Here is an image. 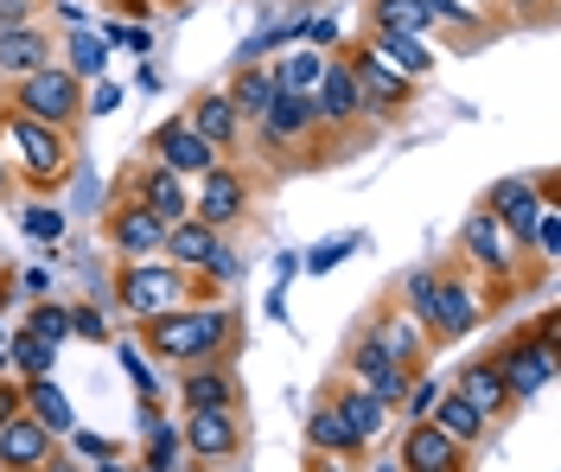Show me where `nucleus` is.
Instances as JSON below:
<instances>
[{"mask_svg":"<svg viewBox=\"0 0 561 472\" xmlns=\"http://www.w3.org/2000/svg\"><path fill=\"white\" fill-rule=\"evenodd\" d=\"M13 110L33 115V122H51V128H70V122L83 115V83H77L65 65H45V71L13 83Z\"/></svg>","mask_w":561,"mask_h":472,"instance_id":"20e7f679","label":"nucleus"},{"mask_svg":"<svg viewBox=\"0 0 561 472\" xmlns=\"http://www.w3.org/2000/svg\"><path fill=\"white\" fill-rule=\"evenodd\" d=\"M192 268H179L173 255H147V262H128L122 275H115V300L135 313V320H153V313H179V307H192Z\"/></svg>","mask_w":561,"mask_h":472,"instance_id":"7ed1b4c3","label":"nucleus"},{"mask_svg":"<svg viewBox=\"0 0 561 472\" xmlns=\"http://www.w3.org/2000/svg\"><path fill=\"white\" fill-rule=\"evenodd\" d=\"M427 422H434L440 435H454L459 447H472V440H479V435H485V428H491L485 415H479L472 402L459 396V390H440V396H434V408H427Z\"/></svg>","mask_w":561,"mask_h":472,"instance_id":"bb28decb","label":"nucleus"},{"mask_svg":"<svg viewBox=\"0 0 561 472\" xmlns=\"http://www.w3.org/2000/svg\"><path fill=\"white\" fill-rule=\"evenodd\" d=\"M0 370H7V352H0Z\"/></svg>","mask_w":561,"mask_h":472,"instance_id":"864d4df0","label":"nucleus"},{"mask_svg":"<svg viewBox=\"0 0 561 472\" xmlns=\"http://www.w3.org/2000/svg\"><path fill=\"white\" fill-rule=\"evenodd\" d=\"M332 408H339V422L357 435V447H370V440L389 428V408L370 396V390H357V383H339V390H332Z\"/></svg>","mask_w":561,"mask_h":472,"instance_id":"5701e85b","label":"nucleus"},{"mask_svg":"<svg viewBox=\"0 0 561 472\" xmlns=\"http://www.w3.org/2000/svg\"><path fill=\"white\" fill-rule=\"evenodd\" d=\"M26 415L45 422L51 435H70V428H77V422H70V396L51 383V377H26Z\"/></svg>","mask_w":561,"mask_h":472,"instance_id":"cd10ccee","label":"nucleus"},{"mask_svg":"<svg viewBox=\"0 0 561 472\" xmlns=\"http://www.w3.org/2000/svg\"><path fill=\"white\" fill-rule=\"evenodd\" d=\"M319 71H325V51H313V45H294V51H280L275 90H280V96H313Z\"/></svg>","mask_w":561,"mask_h":472,"instance_id":"c85d7f7f","label":"nucleus"},{"mask_svg":"<svg viewBox=\"0 0 561 472\" xmlns=\"http://www.w3.org/2000/svg\"><path fill=\"white\" fill-rule=\"evenodd\" d=\"M103 65H108V45L96 33H77V38H70V65H65V71L77 77V83H83V77H103Z\"/></svg>","mask_w":561,"mask_h":472,"instance_id":"72a5a7b5","label":"nucleus"},{"mask_svg":"<svg viewBox=\"0 0 561 472\" xmlns=\"http://www.w3.org/2000/svg\"><path fill=\"white\" fill-rule=\"evenodd\" d=\"M454 390H459V396H466V402H472V408H479L485 422H497V415L511 408V390H504V377L491 370V358L466 364V370H459V383H454Z\"/></svg>","mask_w":561,"mask_h":472,"instance_id":"a878e982","label":"nucleus"},{"mask_svg":"<svg viewBox=\"0 0 561 472\" xmlns=\"http://www.w3.org/2000/svg\"><path fill=\"white\" fill-rule=\"evenodd\" d=\"M549 198H556V180H549V173H542V180H497V185L485 192V211L504 223L517 243H529V230H536V211H542Z\"/></svg>","mask_w":561,"mask_h":472,"instance_id":"0eeeda50","label":"nucleus"},{"mask_svg":"<svg viewBox=\"0 0 561 472\" xmlns=\"http://www.w3.org/2000/svg\"><path fill=\"white\" fill-rule=\"evenodd\" d=\"M115 110H122V83L96 77V83H90V96H83V115H115Z\"/></svg>","mask_w":561,"mask_h":472,"instance_id":"79ce46f5","label":"nucleus"},{"mask_svg":"<svg viewBox=\"0 0 561 472\" xmlns=\"http://www.w3.org/2000/svg\"><path fill=\"white\" fill-rule=\"evenodd\" d=\"M370 51L383 58L389 71H402L409 83H421V77L434 71V51H427L421 33H383V26H370Z\"/></svg>","mask_w":561,"mask_h":472,"instance_id":"4be33fe9","label":"nucleus"},{"mask_svg":"<svg viewBox=\"0 0 561 472\" xmlns=\"http://www.w3.org/2000/svg\"><path fill=\"white\" fill-rule=\"evenodd\" d=\"M237 338H243L237 307H179V313L140 320V345H147L153 358L179 364V370H185V364H230Z\"/></svg>","mask_w":561,"mask_h":472,"instance_id":"f257e3e1","label":"nucleus"},{"mask_svg":"<svg viewBox=\"0 0 561 472\" xmlns=\"http://www.w3.org/2000/svg\"><path fill=\"white\" fill-rule=\"evenodd\" d=\"M472 326H479V288L459 281V275H440V288H434L427 313H421V332L440 338V345H454V338H466Z\"/></svg>","mask_w":561,"mask_h":472,"instance_id":"6e6552de","label":"nucleus"},{"mask_svg":"<svg viewBox=\"0 0 561 472\" xmlns=\"http://www.w3.org/2000/svg\"><path fill=\"white\" fill-rule=\"evenodd\" d=\"M307 440H313L319 453H357V435L339 422V408H332V402H319L313 415H307Z\"/></svg>","mask_w":561,"mask_h":472,"instance_id":"7c9ffc66","label":"nucleus"},{"mask_svg":"<svg viewBox=\"0 0 561 472\" xmlns=\"http://www.w3.org/2000/svg\"><path fill=\"white\" fill-rule=\"evenodd\" d=\"M351 77H357V96H364V110H377V115H402V110H409V96H415V83H409L402 71H389L370 45L351 58Z\"/></svg>","mask_w":561,"mask_h":472,"instance_id":"f8f14e48","label":"nucleus"},{"mask_svg":"<svg viewBox=\"0 0 561 472\" xmlns=\"http://www.w3.org/2000/svg\"><path fill=\"white\" fill-rule=\"evenodd\" d=\"M529 237H536L542 262H556V255H561V205H556V198H549V205L536 211V230H529Z\"/></svg>","mask_w":561,"mask_h":472,"instance_id":"c9c22d12","label":"nucleus"},{"mask_svg":"<svg viewBox=\"0 0 561 472\" xmlns=\"http://www.w3.org/2000/svg\"><path fill=\"white\" fill-rule=\"evenodd\" d=\"M70 440H77V453H83V460H96L103 472H122V467H108V460H115V447H108L103 435H77V428H70Z\"/></svg>","mask_w":561,"mask_h":472,"instance_id":"37998d69","label":"nucleus"},{"mask_svg":"<svg viewBox=\"0 0 561 472\" xmlns=\"http://www.w3.org/2000/svg\"><path fill=\"white\" fill-rule=\"evenodd\" d=\"M0 198H7V147H0Z\"/></svg>","mask_w":561,"mask_h":472,"instance_id":"8fccbe9b","label":"nucleus"},{"mask_svg":"<svg viewBox=\"0 0 561 472\" xmlns=\"http://www.w3.org/2000/svg\"><path fill=\"white\" fill-rule=\"evenodd\" d=\"M13 415H26V390H7V383H0V428H7Z\"/></svg>","mask_w":561,"mask_h":472,"instance_id":"de8ad7c7","label":"nucleus"},{"mask_svg":"<svg viewBox=\"0 0 561 472\" xmlns=\"http://www.w3.org/2000/svg\"><path fill=\"white\" fill-rule=\"evenodd\" d=\"M0 147H13L20 153V173L38 185V192H51V185L70 180V166H77V147H70V128H51V122H33V115L7 110L0 115Z\"/></svg>","mask_w":561,"mask_h":472,"instance_id":"f03ea898","label":"nucleus"},{"mask_svg":"<svg viewBox=\"0 0 561 472\" xmlns=\"http://www.w3.org/2000/svg\"><path fill=\"white\" fill-rule=\"evenodd\" d=\"M33 20V0H0V33L7 26H26Z\"/></svg>","mask_w":561,"mask_h":472,"instance_id":"49530a36","label":"nucleus"},{"mask_svg":"<svg viewBox=\"0 0 561 472\" xmlns=\"http://www.w3.org/2000/svg\"><path fill=\"white\" fill-rule=\"evenodd\" d=\"M51 358H58L51 338H38V332H13V364H20L26 377H51Z\"/></svg>","mask_w":561,"mask_h":472,"instance_id":"473e14b6","label":"nucleus"},{"mask_svg":"<svg viewBox=\"0 0 561 472\" xmlns=\"http://www.w3.org/2000/svg\"><path fill=\"white\" fill-rule=\"evenodd\" d=\"M45 472H83V467H70V460H58V467H45Z\"/></svg>","mask_w":561,"mask_h":472,"instance_id":"603ef678","label":"nucleus"},{"mask_svg":"<svg viewBox=\"0 0 561 472\" xmlns=\"http://www.w3.org/2000/svg\"><path fill=\"white\" fill-rule=\"evenodd\" d=\"M434 288H440V268H415L409 281H402V300H409V313H427V300H434Z\"/></svg>","mask_w":561,"mask_h":472,"instance_id":"ea45409f","label":"nucleus"},{"mask_svg":"<svg viewBox=\"0 0 561 472\" xmlns=\"http://www.w3.org/2000/svg\"><path fill=\"white\" fill-rule=\"evenodd\" d=\"M307 472H364V467H357L351 453H319V460H313Z\"/></svg>","mask_w":561,"mask_h":472,"instance_id":"09e8293b","label":"nucleus"},{"mask_svg":"<svg viewBox=\"0 0 561 472\" xmlns=\"http://www.w3.org/2000/svg\"><path fill=\"white\" fill-rule=\"evenodd\" d=\"M434 396H440V383H427V377H415V383H409V396L396 402V408H402L409 422H427V408H434Z\"/></svg>","mask_w":561,"mask_h":472,"instance_id":"a19ab883","label":"nucleus"},{"mask_svg":"<svg viewBox=\"0 0 561 472\" xmlns=\"http://www.w3.org/2000/svg\"><path fill=\"white\" fill-rule=\"evenodd\" d=\"M167 255H173L179 268H217L224 281L237 275V255L224 243V230H210V223H198V218L167 223Z\"/></svg>","mask_w":561,"mask_h":472,"instance_id":"1a4fd4ad","label":"nucleus"},{"mask_svg":"<svg viewBox=\"0 0 561 472\" xmlns=\"http://www.w3.org/2000/svg\"><path fill=\"white\" fill-rule=\"evenodd\" d=\"M396 467L402 472H466V447H459L454 435H440L434 422H409Z\"/></svg>","mask_w":561,"mask_h":472,"instance_id":"ddd939ff","label":"nucleus"},{"mask_svg":"<svg viewBox=\"0 0 561 472\" xmlns=\"http://www.w3.org/2000/svg\"><path fill=\"white\" fill-rule=\"evenodd\" d=\"M0 467L7 472H45L51 467V428L33 415H13L0 428Z\"/></svg>","mask_w":561,"mask_h":472,"instance_id":"f3484780","label":"nucleus"},{"mask_svg":"<svg viewBox=\"0 0 561 472\" xmlns=\"http://www.w3.org/2000/svg\"><path fill=\"white\" fill-rule=\"evenodd\" d=\"M70 332H83V338H108V326H103L96 307H77V313H70Z\"/></svg>","mask_w":561,"mask_h":472,"instance_id":"a18cd8bd","label":"nucleus"},{"mask_svg":"<svg viewBox=\"0 0 561 472\" xmlns=\"http://www.w3.org/2000/svg\"><path fill=\"white\" fill-rule=\"evenodd\" d=\"M135 205H147L160 223H179L185 211H192V198H185V185H179V173H167L160 160L153 166H140L135 173Z\"/></svg>","mask_w":561,"mask_h":472,"instance_id":"aec40b11","label":"nucleus"},{"mask_svg":"<svg viewBox=\"0 0 561 472\" xmlns=\"http://www.w3.org/2000/svg\"><path fill=\"white\" fill-rule=\"evenodd\" d=\"M147 147H153V160H160L167 173H210V166H217V147H210L205 135H192L185 115L160 122V128L147 135Z\"/></svg>","mask_w":561,"mask_h":472,"instance_id":"9b49d317","label":"nucleus"},{"mask_svg":"<svg viewBox=\"0 0 561 472\" xmlns=\"http://www.w3.org/2000/svg\"><path fill=\"white\" fill-rule=\"evenodd\" d=\"M275 96H280L275 71H255V65H243V71H237V83H230V103H237V115H243V122H262Z\"/></svg>","mask_w":561,"mask_h":472,"instance_id":"c756f323","label":"nucleus"},{"mask_svg":"<svg viewBox=\"0 0 561 472\" xmlns=\"http://www.w3.org/2000/svg\"><path fill=\"white\" fill-rule=\"evenodd\" d=\"M198 198H192V218L210 223V230H230V223L243 218V205H249V180L237 173V166H210V173H198Z\"/></svg>","mask_w":561,"mask_h":472,"instance_id":"9d476101","label":"nucleus"},{"mask_svg":"<svg viewBox=\"0 0 561 472\" xmlns=\"http://www.w3.org/2000/svg\"><path fill=\"white\" fill-rule=\"evenodd\" d=\"M185 447H192V460H237V453H243V422H237V408H192Z\"/></svg>","mask_w":561,"mask_h":472,"instance_id":"2eb2a0df","label":"nucleus"},{"mask_svg":"<svg viewBox=\"0 0 561 472\" xmlns=\"http://www.w3.org/2000/svg\"><path fill=\"white\" fill-rule=\"evenodd\" d=\"M351 243H357V237H339V243H319V250L307 255V268H313V275H325V268H332V262H339V255L351 250Z\"/></svg>","mask_w":561,"mask_h":472,"instance_id":"c03bdc74","label":"nucleus"},{"mask_svg":"<svg viewBox=\"0 0 561 472\" xmlns=\"http://www.w3.org/2000/svg\"><path fill=\"white\" fill-rule=\"evenodd\" d=\"M313 128H319L313 96H275L268 115H262V141L268 147H294V141H307Z\"/></svg>","mask_w":561,"mask_h":472,"instance_id":"b1692460","label":"nucleus"},{"mask_svg":"<svg viewBox=\"0 0 561 472\" xmlns=\"http://www.w3.org/2000/svg\"><path fill=\"white\" fill-rule=\"evenodd\" d=\"M313 115L325 128H351L364 115V96H357V77H351V58H325V71L313 83Z\"/></svg>","mask_w":561,"mask_h":472,"instance_id":"4468645a","label":"nucleus"},{"mask_svg":"<svg viewBox=\"0 0 561 472\" xmlns=\"http://www.w3.org/2000/svg\"><path fill=\"white\" fill-rule=\"evenodd\" d=\"M26 237H38V243H65V211H51V205H26Z\"/></svg>","mask_w":561,"mask_h":472,"instance_id":"58836bf2","label":"nucleus"},{"mask_svg":"<svg viewBox=\"0 0 561 472\" xmlns=\"http://www.w3.org/2000/svg\"><path fill=\"white\" fill-rule=\"evenodd\" d=\"M377 352H383L396 370H409V377H421V352H427V332H421V320L415 313H383L377 326L364 332Z\"/></svg>","mask_w":561,"mask_h":472,"instance_id":"a211bd4d","label":"nucleus"},{"mask_svg":"<svg viewBox=\"0 0 561 472\" xmlns=\"http://www.w3.org/2000/svg\"><path fill=\"white\" fill-rule=\"evenodd\" d=\"M185 122H192V135H205L217 153L237 141V128H243V115H237V103H230V90H205V96L192 103V115H185Z\"/></svg>","mask_w":561,"mask_h":472,"instance_id":"393cba45","label":"nucleus"},{"mask_svg":"<svg viewBox=\"0 0 561 472\" xmlns=\"http://www.w3.org/2000/svg\"><path fill=\"white\" fill-rule=\"evenodd\" d=\"M459 250H466V262H472L479 275H491V281H511V275H517V255H524V243H517V237L491 218L485 205H479V211H466V223H459Z\"/></svg>","mask_w":561,"mask_h":472,"instance_id":"39448f33","label":"nucleus"},{"mask_svg":"<svg viewBox=\"0 0 561 472\" xmlns=\"http://www.w3.org/2000/svg\"><path fill=\"white\" fill-rule=\"evenodd\" d=\"M427 7V20H440V26H459V33H479V13L466 7V0H421Z\"/></svg>","mask_w":561,"mask_h":472,"instance_id":"4c0bfd02","label":"nucleus"},{"mask_svg":"<svg viewBox=\"0 0 561 472\" xmlns=\"http://www.w3.org/2000/svg\"><path fill=\"white\" fill-rule=\"evenodd\" d=\"M179 396H185V408H237V402H243V390H237L230 364H185Z\"/></svg>","mask_w":561,"mask_h":472,"instance_id":"6ab92c4d","label":"nucleus"},{"mask_svg":"<svg viewBox=\"0 0 561 472\" xmlns=\"http://www.w3.org/2000/svg\"><path fill=\"white\" fill-rule=\"evenodd\" d=\"M45 65H51V38L38 33L33 20H26V26H7V33H0V77H13V83H20V77L45 71Z\"/></svg>","mask_w":561,"mask_h":472,"instance_id":"412c9836","label":"nucleus"},{"mask_svg":"<svg viewBox=\"0 0 561 472\" xmlns=\"http://www.w3.org/2000/svg\"><path fill=\"white\" fill-rule=\"evenodd\" d=\"M108 237H115V250L128 255V262L167 255V223L153 218L147 205H135V198H122V205H115V218H108Z\"/></svg>","mask_w":561,"mask_h":472,"instance_id":"dca6fc26","label":"nucleus"},{"mask_svg":"<svg viewBox=\"0 0 561 472\" xmlns=\"http://www.w3.org/2000/svg\"><path fill=\"white\" fill-rule=\"evenodd\" d=\"M173 467H179V435L147 422V472H173Z\"/></svg>","mask_w":561,"mask_h":472,"instance_id":"f704fd0d","label":"nucleus"},{"mask_svg":"<svg viewBox=\"0 0 561 472\" xmlns=\"http://www.w3.org/2000/svg\"><path fill=\"white\" fill-rule=\"evenodd\" d=\"M370 26H383V33H427L434 20H427L421 0H377L370 7Z\"/></svg>","mask_w":561,"mask_h":472,"instance_id":"2f4dec72","label":"nucleus"},{"mask_svg":"<svg viewBox=\"0 0 561 472\" xmlns=\"http://www.w3.org/2000/svg\"><path fill=\"white\" fill-rule=\"evenodd\" d=\"M491 370L504 377L511 402H529V396H542L549 377H556V345H542V338H511V345L491 352Z\"/></svg>","mask_w":561,"mask_h":472,"instance_id":"423d86ee","label":"nucleus"},{"mask_svg":"<svg viewBox=\"0 0 561 472\" xmlns=\"http://www.w3.org/2000/svg\"><path fill=\"white\" fill-rule=\"evenodd\" d=\"M370 472H402V467H396V460H377V467H370Z\"/></svg>","mask_w":561,"mask_h":472,"instance_id":"3c124183","label":"nucleus"},{"mask_svg":"<svg viewBox=\"0 0 561 472\" xmlns=\"http://www.w3.org/2000/svg\"><path fill=\"white\" fill-rule=\"evenodd\" d=\"M26 332H38V338H51V345H65L70 338V307H33V320H26Z\"/></svg>","mask_w":561,"mask_h":472,"instance_id":"e433bc0d","label":"nucleus"}]
</instances>
